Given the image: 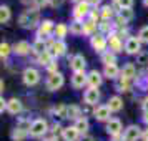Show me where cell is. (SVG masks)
Wrapping results in <instances>:
<instances>
[{
  "instance_id": "1",
  "label": "cell",
  "mask_w": 148,
  "mask_h": 141,
  "mask_svg": "<svg viewBox=\"0 0 148 141\" xmlns=\"http://www.w3.org/2000/svg\"><path fill=\"white\" fill-rule=\"evenodd\" d=\"M38 20H40L38 10H25L20 15V18H18V23L23 28H35L37 23H38Z\"/></svg>"
},
{
  "instance_id": "2",
  "label": "cell",
  "mask_w": 148,
  "mask_h": 141,
  "mask_svg": "<svg viewBox=\"0 0 148 141\" xmlns=\"http://www.w3.org/2000/svg\"><path fill=\"white\" fill-rule=\"evenodd\" d=\"M48 131V123L43 118H38V120H35L32 123V128H30V136H34V138H38L42 134H45Z\"/></svg>"
},
{
  "instance_id": "3",
  "label": "cell",
  "mask_w": 148,
  "mask_h": 141,
  "mask_svg": "<svg viewBox=\"0 0 148 141\" xmlns=\"http://www.w3.org/2000/svg\"><path fill=\"white\" fill-rule=\"evenodd\" d=\"M40 81V73H38V70H35V68H27L25 72H23V83L28 85V87H34Z\"/></svg>"
},
{
  "instance_id": "4",
  "label": "cell",
  "mask_w": 148,
  "mask_h": 141,
  "mask_svg": "<svg viewBox=\"0 0 148 141\" xmlns=\"http://www.w3.org/2000/svg\"><path fill=\"white\" fill-rule=\"evenodd\" d=\"M63 75L62 73H53L48 76L47 80V88L50 90V91H55V90H58V88H62V85H63Z\"/></svg>"
},
{
  "instance_id": "5",
  "label": "cell",
  "mask_w": 148,
  "mask_h": 141,
  "mask_svg": "<svg viewBox=\"0 0 148 141\" xmlns=\"http://www.w3.org/2000/svg\"><path fill=\"white\" fill-rule=\"evenodd\" d=\"M138 138H141V129L140 126L136 125H132L125 129V134H123V141H136Z\"/></svg>"
},
{
  "instance_id": "6",
  "label": "cell",
  "mask_w": 148,
  "mask_h": 141,
  "mask_svg": "<svg viewBox=\"0 0 148 141\" xmlns=\"http://www.w3.org/2000/svg\"><path fill=\"white\" fill-rule=\"evenodd\" d=\"M92 47H93L95 52H98V53H103L105 52V48H107V40H105V37L103 35H93L92 37Z\"/></svg>"
},
{
  "instance_id": "7",
  "label": "cell",
  "mask_w": 148,
  "mask_h": 141,
  "mask_svg": "<svg viewBox=\"0 0 148 141\" xmlns=\"http://www.w3.org/2000/svg\"><path fill=\"white\" fill-rule=\"evenodd\" d=\"M53 30H55L53 22H52V20H43L40 23V28H38V40L47 38V35H50Z\"/></svg>"
},
{
  "instance_id": "8",
  "label": "cell",
  "mask_w": 148,
  "mask_h": 141,
  "mask_svg": "<svg viewBox=\"0 0 148 141\" xmlns=\"http://www.w3.org/2000/svg\"><path fill=\"white\" fill-rule=\"evenodd\" d=\"M140 43L141 42L138 40V37H130L125 43V50L127 53L130 55H135V53H140Z\"/></svg>"
},
{
  "instance_id": "9",
  "label": "cell",
  "mask_w": 148,
  "mask_h": 141,
  "mask_svg": "<svg viewBox=\"0 0 148 141\" xmlns=\"http://www.w3.org/2000/svg\"><path fill=\"white\" fill-rule=\"evenodd\" d=\"M70 67L73 70L75 73H78V72H85V67H87V61L83 58V55H75L72 61H70Z\"/></svg>"
},
{
  "instance_id": "10",
  "label": "cell",
  "mask_w": 148,
  "mask_h": 141,
  "mask_svg": "<svg viewBox=\"0 0 148 141\" xmlns=\"http://www.w3.org/2000/svg\"><path fill=\"white\" fill-rule=\"evenodd\" d=\"M87 83L90 88H98L101 85V75L97 72V70H92L90 73L87 75Z\"/></svg>"
},
{
  "instance_id": "11",
  "label": "cell",
  "mask_w": 148,
  "mask_h": 141,
  "mask_svg": "<svg viewBox=\"0 0 148 141\" xmlns=\"http://www.w3.org/2000/svg\"><path fill=\"white\" fill-rule=\"evenodd\" d=\"M107 133L112 134V136H118L121 133V121L120 120H108Z\"/></svg>"
},
{
  "instance_id": "12",
  "label": "cell",
  "mask_w": 148,
  "mask_h": 141,
  "mask_svg": "<svg viewBox=\"0 0 148 141\" xmlns=\"http://www.w3.org/2000/svg\"><path fill=\"white\" fill-rule=\"evenodd\" d=\"M83 98H85V103L87 105H95V103H98V100H100V93H98L97 88H90V90L85 91Z\"/></svg>"
},
{
  "instance_id": "13",
  "label": "cell",
  "mask_w": 148,
  "mask_h": 141,
  "mask_svg": "<svg viewBox=\"0 0 148 141\" xmlns=\"http://www.w3.org/2000/svg\"><path fill=\"white\" fill-rule=\"evenodd\" d=\"M110 113H112V110L108 108V105H103V106H98L97 110L93 111L95 118L98 121H107L110 118Z\"/></svg>"
},
{
  "instance_id": "14",
  "label": "cell",
  "mask_w": 148,
  "mask_h": 141,
  "mask_svg": "<svg viewBox=\"0 0 148 141\" xmlns=\"http://www.w3.org/2000/svg\"><path fill=\"white\" fill-rule=\"evenodd\" d=\"M88 2H80L77 7H75V12H73V17L77 18V20H80V18H83L87 14H90V10H88Z\"/></svg>"
},
{
  "instance_id": "15",
  "label": "cell",
  "mask_w": 148,
  "mask_h": 141,
  "mask_svg": "<svg viewBox=\"0 0 148 141\" xmlns=\"http://www.w3.org/2000/svg\"><path fill=\"white\" fill-rule=\"evenodd\" d=\"M87 83V75H85V72H78V73H73V76H72V85H73L75 90H78V88H82L83 85Z\"/></svg>"
},
{
  "instance_id": "16",
  "label": "cell",
  "mask_w": 148,
  "mask_h": 141,
  "mask_svg": "<svg viewBox=\"0 0 148 141\" xmlns=\"http://www.w3.org/2000/svg\"><path fill=\"white\" fill-rule=\"evenodd\" d=\"M78 134H80V131L75 126H68L63 129V138H65V141H77L78 140Z\"/></svg>"
},
{
  "instance_id": "17",
  "label": "cell",
  "mask_w": 148,
  "mask_h": 141,
  "mask_svg": "<svg viewBox=\"0 0 148 141\" xmlns=\"http://www.w3.org/2000/svg\"><path fill=\"white\" fill-rule=\"evenodd\" d=\"M65 52H67V45H65V42L63 40L53 42V47H52V53H53V57H62V55H65Z\"/></svg>"
},
{
  "instance_id": "18",
  "label": "cell",
  "mask_w": 148,
  "mask_h": 141,
  "mask_svg": "<svg viewBox=\"0 0 148 141\" xmlns=\"http://www.w3.org/2000/svg\"><path fill=\"white\" fill-rule=\"evenodd\" d=\"M7 110H8V113L18 114V113L22 111V103H20V100H17V98H12V100H8Z\"/></svg>"
},
{
  "instance_id": "19",
  "label": "cell",
  "mask_w": 148,
  "mask_h": 141,
  "mask_svg": "<svg viewBox=\"0 0 148 141\" xmlns=\"http://www.w3.org/2000/svg\"><path fill=\"white\" fill-rule=\"evenodd\" d=\"M30 50H32V47L28 42H18L17 45H14V52L17 55H27Z\"/></svg>"
},
{
  "instance_id": "20",
  "label": "cell",
  "mask_w": 148,
  "mask_h": 141,
  "mask_svg": "<svg viewBox=\"0 0 148 141\" xmlns=\"http://www.w3.org/2000/svg\"><path fill=\"white\" fill-rule=\"evenodd\" d=\"M108 108H110L112 111H120L121 108H123V101H121L120 96H112V98L108 100Z\"/></svg>"
},
{
  "instance_id": "21",
  "label": "cell",
  "mask_w": 148,
  "mask_h": 141,
  "mask_svg": "<svg viewBox=\"0 0 148 141\" xmlns=\"http://www.w3.org/2000/svg\"><path fill=\"white\" fill-rule=\"evenodd\" d=\"M52 61H53V53L52 52H43L42 55H38V63L43 65V67H48Z\"/></svg>"
},
{
  "instance_id": "22",
  "label": "cell",
  "mask_w": 148,
  "mask_h": 141,
  "mask_svg": "<svg viewBox=\"0 0 148 141\" xmlns=\"http://www.w3.org/2000/svg\"><path fill=\"white\" fill-rule=\"evenodd\" d=\"M135 76V67L133 63H127L125 68L121 70V78H125V80H130V78H133Z\"/></svg>"
},
{
  "instance_id": "23",
  "label": "cell",
  "mask_w": 148,
  "mask_h": 141,
  "mask_svg": "<svg viewBox=\"0 0 148 141\" xmlns=\"http://www.w3.org/2000/svg\"><path fill=\"white\" fill-rule=\"evenodd\" d=\"M70 32H72L73 35H82V33H85V23H82L80 20L73 22V23L70 25Z\"/></svg>"
},
{
  "instance_id": "24",
  "label": "cell",
  "mask_w": 148,
  "mask_h": 141,
  "mask_svg": "<svg viewBox=\"0 0 148 141\" xmlns=\"http://www.w3.org/2000/svg\"><path fill=\"white\" fill-rule=\"evenodd\" d=\"M67 32H68V28H67V25H63V23H58L57 27H55V30H53V35L58 38V40H63V37L67 35Z\"/></svg>"
},
{
  "instance_id": "25",
  "label": "cell",
  "mask_w": 148,
  "mask_h": 141,
  "mask_svg": "<svg viewBox=\"0 0 148 141\" xmlns=\"http://www.w3.org/2000/svg\"><path fill=\"white\" fill-rule=\"evenodd\" d=\"M118 73H120V70L116 65H107L105 67V76H108V78H116Z\"/></svg>"
},
{
  "instance_id": "26",
  "label": "cell",
  "mask_w": 148,
  "mask_h": 141,
  "mask_svg": "<svg viewBox=\"0 0 148 141\" xmlns=\"http://www.w3.org/2000/svg\"><path fill=\"white\" fill-rule=\"evenodd\" d=\"M78 116H80V108L77 106V105H70L68 106V111H67V118H70V120H78Z\"/></svg>"
},
{
  "instance_id": "27",
  "label": "cell",
  "mask_w": 148,
  "mask_h": 141,
  "mask_svg": "<svg viewBox=\"0 0 148 141\" xmlns=\"http://www.w3.org/2000/svg\"><path fill=\"white\" fill-rule=\"evenodd\" d=\"M110 50L112 52H120L121 50V43H120V37H116V35H113V37H110Z\"/></svg>"
},
{
  "instance_id": "28",
  "label": "cell",
  "mask_w": 148,
  "mask_h": 141,
  "mask_svg": "<svg viewBox=\"0 0 148 141\" xmlns=\"http://www.w3.org/2000/svg\"><path fill=\"white\" fill-rule=\"evenodd\" d=\"M101 61L105 63V67H107V65H115V61H116L115 53L113 52H105V53L101 55Z\"/></svg>"
},
{
  "instance_id": "29",
  "label": "cell",
  "mask_w": 148,
  "mask_h": 141,
  "mask_svg": "<svg viewBox=\"0 0 148 141\" xmlns=\"http://www.w3.org/2000/svg\"><path fill=\"white\" fill-rule=\"evenodd\" d=\"M75 128H77L80 133H85V131L88 129V120L83 118V116H80V118L77 120V123H75Z\"/></svg>"
},
{
  "instance_id": "30",
  "label": "cell",
  "mask_w": 148,
  "mask_h": 141,
  "mask_svg": "<svg viewBox=\"0 0 148 141\" xmlns=\"http://www.w3.org/2000/svg\"><path fill=\"white\" fill-rule=\"evenodd\" d=\"M10 20V8L7 5H2L0 7V22L2 23H5V22Z\"/></svg>"
},
{
  "instance_id": "31",
  "label": "cell",
  "mask_w": 148,
  "mask_h": 141,
  "mask_svg": "<svg viewBox=\"0 0 148 141\" xmlns=\"http://www.w3.org/2000/svg\"><path fill=\"white\" fill-rule=\"evenodd\" d=\"M17 128H18V129H22V131H25V133H30V128H32V125H30V120L22 118V120L17 123Z\"/></svg>"
},
{
  "instance_id": "32",
  "label": "cell",
  "mask_w": 148,
  "mask_h": 141,
  "mask_svg": "<svg viewBox=\"0 0 148 141\" xmlns=\"http://www.w3.org/2000/svg\"><path fill=\"white\" fill-rule=\"evenodd\" d=\"M32 50H35L38 55H42L43 52H47V48H45V43H43V40H38L37 38V42L34 43V47H32Z\"/></svg>"
},
{
  "instance_id": "33",
  "label": "cell",
  "mask_w": 148,
  "mask_h": 141,
  "mask_svg": "<svg viewBox=\"0 0 148 141\" xmlns=\"http://www.w3.org/2000/svg\"><path fill=\"white\" fill-rule=\"evenodd\" d=\"M113 17V8L110 7V5H105V7L101 8V18L103 20H110Z\"/></svg>"
},
{
  "instance_id": "34",
  "label": "cell",
  "mask_w": 148,
  "mask_h": 141,
  "mask_svg": "<svg viewBox=\"0 0 148 141\" xmlns=\"http://www.w3.org/2000/svg\"><path fill=\"white\" fill-rule=\"evenodd\" d=\"M67 111H68V106H65V105H57L55 106V113L60 118H67Z\"/></svg>"
},
{
  "instance_id": "35",
  "label": "cell",
  "mask_w": 148,
  "mask_h": 141,
  "mask_svg": "<svg viewBox=\"0 0 148 141\" xmlns=\"http://www.w3.org/2000/svg\"><path fill=\"white\" fill-rule=\"evenodd\" d=\"M25 131H22V129H18V128H15L14 131H12V140L14 141H20V140H23L25 138Z\"/></svg>"
},
{
  "instance_id": "36",
  "label": "cell",
  "mask_w": 148,
  "mask_h": 141,
  "mask_svg": "<svg viewBox=\"0 0 148 141\" xmlns=\"http://www.w3.org/2000/svg\"><path fill=\"white\" fill-rule=\"evenodd\" d=\"M138 40L143 42V43H148V25L140 30V33H138Z\"/></svg>"
},
{
  "instance_id": "37",
  "label": "cell",
  "mask_w": 148,
  "mask_h": 141,
  "mask_svg": "<svg viewBox=\"0 0 148 141\" xmlns=\"http://www.w3.org/2000/svg\"><path fill=\"white\" fill-rule=\"evenodd\" d=\"M136 63H140V65H147V63H148V53H147V52L136 55Z\"/></svg>"
},
{
  "instance_id": "38",
  "label": "cell",
  "mask_w": 148,
  "mask_h": 141,
  "mask_svg": "<svg viewBox=\"0 0 148 141\" xmlns=\"http://www.w3.org/2000/svg\"><path fill=\"white\" fill-rule=\"evenodd\" d=\"M8 53H10V47H8V43H2V45H0V55H2V58L8 57Z\"/></svg>"
},
{
  "instance_id": "39",
  "label": "cell",
  "mask_w": 148,
  "mask_h": 141,
  "mask_svg": "<svg viewBox=\"0 0 148 141\" xmlns=\"http://www.w3.org/2000/svg\"><path fill=\"white\" fill-rule=\"evenodd\" d=\"M93 30H95V22L93 20L85 22V33H92Z\"/></svg>"
},
{
  "instance_id": "40",
  "label": "cell",
  "mask_w": 148,
  "mask_h": 141,
  "mask_svg": "<svg viewBox=\"0 0 148 141\" xmlns=\"http://www.w3.org/2000/svg\"><path fill=\"white\" fill-rule=\"evenodd\" d=\"M50 3V0H34V5L37 8H42V7H45V5H48Z\"/></svg>"
},
{
  "instance_id": "41",
  "label": "cell",
  "mask_w": 148,
  "mask_h": 141,
  "mask_svg": "<svg viewBox=\"0 0 148 141\" xmlns=\"http://www.w3.org/2000/svg\"><path fill=\"white\" fill-rule=\"evenodd\" d=\"M118 2H120L121 8H132V5H133V0H118Z\"/></svg>"
},
{
  "instance_id": "42",
  "label": "cell",
  "mask_w": 148,
  "mask_h": 141,
  "mask_svg": "<svg viewBox=\"0 0 148 141\" xmlns=\"http://www.w3.org/2000/svg\"><path fill=\"white\" fill-rule=\"evenodd\" d=\"M100 28L103 30V32H108V30L112 28V25H108V20H103L101 22V25H100Z\"/></svg>"
},
{
  "instance_id": "43",
  "label": "cell",
  "mask_w": 148,
  "mask_h": 141,
  "mask_svg": "<svg viewBox=\"0 0 148 141\" xmlns=\"http://www.w3.org/2000/svg\"><path fill=\"white\" fill-rule=\"evenodd\" d=\"M0 103H2V106H0V111L3 113V110L7 108V103H8V101H5V100H3V98H2V100H0Z\"/></svg>"
},
{
  "instance_id": "44",
  "label": "cell",
  "mask_w": 148,
  "mask_h": 141,
  "mask_svg": "<svg viewBox=\"0 0 148 141\" xmlns=\"http://www.w3.org/2000/svg\"><path fill=\"white\" fill-rule=\"evenodd\" d=\"M141 141H148V129H145L141 133Z\"/></svg>"
},
{
  "instance_id": "45",
  "label": "cell",
  "mask_w": 148,
  "mask_h": 141,
  "mask_svg": "<svg viewBox=\"0 0 148 141\" xmlns=\"http://www.w3.org/2000/svg\"><path fill=\"white\" fill-rule=\"evenodd\" d=\"M80 141H95V138H93V136H83Z\"/></svg>"
},
{
  "instance_id": "46",
  "label": "cell",
  "mask_w": 148,
  "mask_h": 141,
  "mask_svg": "<svg viewBox=\"0 0 148 141\" xmlns=\"http://www.w3.org/2000/svg\"><path fill=\"white\" fill-rule=\"evenodd\" d=\"M90 17H92V20H95V18H98V12H90Z\"/></svg>"
},
{
  "instance_id": "47",
  "label": "cell",
  "mask_w": 148,
  "mask_h": 141,
  "mask_svg": "<svg viewBox=\"0 0 148 141\" xmlns=\"http://www.w3.org/2000/svg\"><path fill=\"white\" fill-rule=\"evenodd\" d=\"M88 3H90V5H98V3H100L101 0H87Z\"/></svg>"
},
{
  "instance_id": "48",
  "label": "cell",
  "mask_w": 148,
  "mask_h": 141,
  "mask_svg": "<svg viewBox=\"0 0 148 141\" xmlns=\"http://www.w3.org/2000/svg\"><path fill=\"white\" fill-rule=\"evenodd\" d=\"M143 108H145V111H148V98L145 100V103H143Z\"/></svg>"
},
{
  "instance_id": "49",
  "label": "cell",
  "mask_w": 148,
  "mask_h": 141,
  "mask_svg": "<svg viewBox=\"0 0 148 141\" xmlns=\"http://www.w3.org/2000/svg\"><path fill=\"white\" fill-rule=\"evenodd\" d=\"M143 121L148 125V111H145V116H143Z\"/></svg>"
},
{
  "instance_id": "50",
  "label": "cell",
  "mask_w": 148,
  "mask_h": 141,
  "mask_svg": "<svg viewBox=\"0 0 148 141\" xmlns=\"http://www.w3.org/2000/svg\"><path fill=\"white\" fill-rule=\"evenodd\" d=\"M22 2H23V3H28V2H30V0H22ZM32 2H34V0H32Z\"/></svg>"
},
{
  "instance_id": "51",
  "label": "cell",
  "mask_w": 148,
  "mask_h": 141,
  "mask_svg": "<svg viewBox=\"0 0 148 141\" xmlns=\"http://www.w3.org/2000/svg\"><path fill=\"white\" fill-rule=\"evenodd\" d=\"M143 3H145V5L148 7V0H143Z\"/></svg>"
},
{
  "instance_id": "52",
  "label": "cell",
  "mask_w": 148,
  "mask_h": 141,
  "mask_svg": "<svg viewBox=\"0 0 148 141\" xmlns=\"http://www.w3.org/2000/svg\"><path fill=\"white\" fill-rule=\"evenodd\" d=\"M73 2H78V3H80V2H83V0H73Z\"/></svg>"
},
{
  "instance_id": "53",
  "label": "cell",
  "mask_w": 148,
  "mask_h": 141,
  "mask_svg": "<svg viewBox=\"0 0 148 141\" xmlns=\"http://www.w3.org/2000/svg\"><path fill=\"white\" fill-rule=\"evenodd\" d=\"M47 141H57V140H53V138H52V140H47Z\"/></svg>"
},
{
  "instance_id": "54",
  "label": "cell",
  "mask_w": 148,
  "mask_h": 141,
  "mask_svg": "<svg viewBox=\"0 0 148 141\" xmlns=\"http://www.w3.org/2000/svg\"><path fill=\"white\" fill-rule=\"evenodd\" d=\"M115 2H118V0H115Z\"/></svg>"
}]
</instances>
